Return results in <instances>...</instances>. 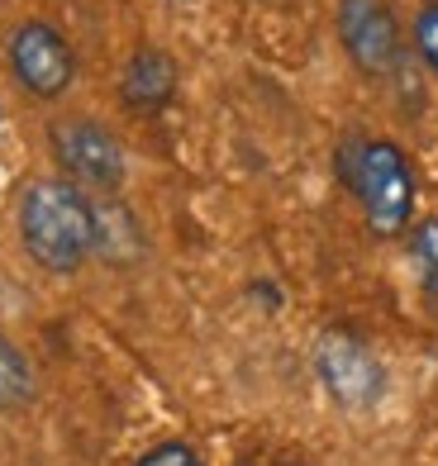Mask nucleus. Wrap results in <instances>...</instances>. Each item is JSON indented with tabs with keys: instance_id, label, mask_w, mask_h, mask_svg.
<instances>
[{
	"instance_id": "nucleus-1",
	"label": "nucleus",
	"mask_w": 438,
	"mask_h": 466,
	"mask_svg": "<svg viewBox=\"0 0 438 466\" xmlns=\"http://www.w3.org/2000/svg\"><path fill=\"white\" fill-rule=\"evenodd\" d=\"M19 243L44 271H67L87 267L96 258V205L81 186L67 177H44L19 190Z\"/></svg>"
},
{
	"instance_id": "nucleus-2",
	"label": "nucleus",
	"mask_w": 438,
	"mask_h": 466,
	"mask_svg": "<svg viewBox=\"0 0 438 466\" xmlns=\"http://www.w3.org/2000/svg\"><path fill=\"white\" fill-rule=\"evenodd\" d=\"M339 177L352 196H358L372 233L391 238V233L410 228V219H414V172H410V157L395 143L348 138L339 147Z\"/></svg>"
},
{
	"instance_id": "nucleus-3",
	"label": "nucleus",
	"mask_w": 438,
	"mask_h": 466,
	"mask_svg": "<svg viewBox=\"0 0 438 466\" xmlns=\"http://www.w3.org/2000/svg\"><path fill=\"white\" fill-rule=\"evenodd\" d=\"M53 138V157L67 172L72 186H81L87 196H106V190H119L124 181V147L119 138L96 119H62L48 129Z\"/></svg>"
},
{
	"instance_id": "nucleus-4",
	"label": "nucleus",
	"mask_w": 438,
	"mask_h": 466,
	"mask_svg": "<svg viewBox=\"0 0 438 466\" xmlns=\"http://www.w3.org/2000/svg\"><path fill=\"white\" fill-rule=\"evenodd\" d=\"M10 72H15V81L29 96L57 100L62 91L72 86V76H76V57L67 48V38H62L53 25H44V19H25V25L10 34Z\"/></svg>"
},
{
	"instance_id": "nucleus-5",
	"label": "nucleus",
	"mask_w": 438,
	"mask_h": 466,
	"mask_svg": "<svg viewBox=\"0 0 438 466\" xmlns=\"http://www.w3.org/2000/svg\"><path fill=\"white\" fill-rule=\"evenodd\" d=\"M339 38L367 76H391L401 67V25L386 0H339Z\"/></svg>"
},
{
	"instance_id": "nucleus-6",
	"label": "nucleus",
	"mask_w": 438,
	"mask_h": 466,
	"mask_svg": "<svg viewBox=\"0 0 438 466\" xmlns=\"http://www.w3.org/2000/svg\"><path fill=\"white\" fill-rule=\"evenodd\" d=\"M315 371H320V380L329 386V395L339 400V405H348V410L372 405V400L382 395V386H386L382 362H377V357H372L352 333H343V329H329V333L320 338Z\"/></svg>"
},
{
	"instance_id": "nucleus-7",
	"label": "nucleus",
	"mask_w": 438,
	"mask_h": 466,
	"mask_svg": "<svg viewBox=\"0 0 438 466\" xmlns=\"http://www.w3.org/2000/svg\"><path fill=\"white\" fill-rule=\"evenodd\" d=\"M119 91H124V105H134V110H162L177 91L172 57H167L162 48H138L129 57V67H124Z\"/></svg>"
},
{
	"instance_id": "nucleus-8",
	"label": "nucleus",
	"mask_w": 438,
	"mask_h": 466,
	"mask_svg": "<svg viewBox=\"0 0 438 466\" xmlns=\"http://www.w3.org/2000/svg\"><path fill=\"white\" fill-rule=\"evenodd\" d=\"M91 205H96V258L134 262L143 252V233H138L134 215L115 200H96V196H91Z\"/></svg>"
},
{
	"instance_id": "nucleus-9",
	"label": "nucleus",
	"mask_w": 438,
	"mask_h": 466,
	"mask_svg": "<svg viewBox=\"0 0 438 466\" xmlns=\"http://www.w3.org/2000/svg\"><path fill=\"white\" fill-rule=\"evenodd\" d=\"M34 390V371L10 338H0V405H19Z\"/></svg>"
},
{
	"instance_id": "nucleus-10",
	"label": "nucleus",
	"mask_w": 438,
	"mask_h": 466,
	"mask_svg": "<svg viewBox=\"0 0 438 466\" xmlns=\"http://www.w3.org/2000/svg\"><path fill=\"white\" fill-rule=\"evenodd\" d=\"M410 252H414V262H420L429 290L438 295V219H420L410 228Z\"/></svg>"
},
{
	"instance_id": "nucleus-11",
	"label": "nucleus",
	"mask_w": 438,
	"mask_h": 466,
	"mask_svg": "<svg viewBox=\"0 0 438 466\" xmlns=\"http://www.w3.org/2000/svg\"><path fill=\"white\" fill-rule=\"evenodd\" d=\"M414 48H420V57L438 72V5H424L414 15Z\"/></svg>"
},
{
	"instance_id": "nucleus-12",
	"label": "nucleus",
	"mask_w": 438,
	"mask_h": 466,
	"mask_svg": "<svg viewBox=\"0 0 438 466\" xmlns=\"http://www.w3.org/2000/svg\"><path fill=\"white\" fill-rule=\"evenodd\" d=\"M138 466H200V457L186 442H158L153 452H143Z\"/></svg>"
}]
</instances>
